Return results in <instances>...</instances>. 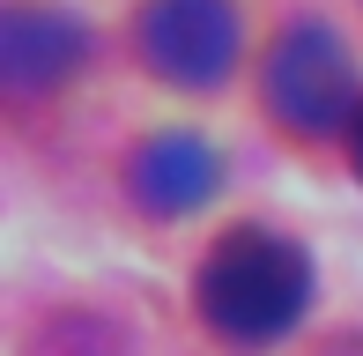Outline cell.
<instances>
[{
  "label": "cell",
  "mask_w": 363,
  "mask_h": 356,
  "mask_svg": "<svg viewBox=\"0 0 363 356\" xmlns=\"http://www.w3.org/2000/svg\"><path fill=\"white\" fill-rule=\"evenodd\" d=\"M193 304H201L216 342L274 349L311 312V252L267 223H238L208 245L201 274H193Z\"/></svg>",
  "instance_id": "6da1fadb"
},
{
  "label": "cell",
  "mask_w": 363,
  "mask_h": 356,
  "mask_svg": "<svg viewBox=\"0 0 363 356\" xmlns=\"http://www.w3.org/2000/svg\"><path fill=\"white\" fill-rule=\"evenodd\" d=\"M259 104H267V119L282 126V134L319 141V134H334V126L356 119L363 74H356L349 45L326 23H289L282 38H274L267 67H259Z\"/></svg>",
  "instance_id": "7a4b0ae2"
},
{
  "label": "cell",
  "mask_w": 363,
  "mask_h": 356,
  "mask_svg": "<svg viewBox=\"0 0 363 356\" xmlns=\"http://www.w3.org/2000/svg\"><path fill=\"white\" fill-rule=\"evenodd\" d=\"M134 52L171 89H223L245 52V15L238 0H141Z\"/></svg>",
  "instance_id": "3957f363"
},
{
  "label": "cell",
  "mask_w": 363,
  "mask_h": 356,
  "mask_svg": "<svg viewBox=\"0 0 363 356\" xmlns=\"http://www.w3.org/2000/svg\"><path fill=\"white\" fill-rule=\"evenodd\" d=\"M223 186V156L208 149L193 126H163V134H148L134 156H126V193H134L141 216L156 223H178L193 216V208H208Z\"/></svg>",
  "instance_id": "277c9868"
},
{
  "label": "cell",
  "mask_w": 363,
  "mask_h": 356,
  "mask_svg": "<svg viewBox=\"0 0 363 356\" xmlns=\"http://www.w3.org/2000/svg\"><path fill=\"white\" fill-rule=\"evenodd\" d=\"M82 60H89V30L74 15L38 8V0H8V15H0V89L8 96H45L74 82Z\"/></svg>",
  "instance_id": "5b68a950"
},
{
  "label": "cell",
  "mask_w": 363,
  "mask_h": 356,
  "mask_svg": "<svg viewBox=\"0 0 363 356\" xmlns=\"http://www.w3.org/2000/svg\"><path fill=\"white\" fill-rule=\"evenodd\" d=\"M349 171L363 178V104H356V119H349Z\"/></svg>",
  "instance_id": "8992f818"
}]
</instances>
